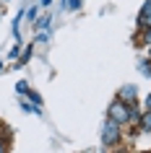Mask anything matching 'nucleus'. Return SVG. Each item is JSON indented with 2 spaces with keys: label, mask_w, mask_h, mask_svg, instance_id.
I'll return each mask as SVG.
<instances>
[{
  "label": "nucleus",
  "mask_w": 151,
  "mask_h": 153,
  "mask_svg": "<svg viewBox=\"0 0 151 153\" xmlns=\"http://www.w3.org/2000/svg\"><path fill=\"white\" fill-rule=\"evenodd\" d=\"M102 140L107 145H115L117 143V122L115 120H110L107 125H104V130H102Z\"/></svg>",
  "instance_id": "nucleus-1"
},
{
  "label": "nucleus",
  "mask_w": 151,
  "mask_h": 153,
  "mask_svg": "<svg viewBox=\"0 0 151 153\" xmlns=\"http://www.w3.org/2000/svg\"><path fill=\"white\" fill-rule=\"evenodd\" d=\"M141 24L143 26H151V0L143 5V10H141Z\"/></svg>",
  "instance_id": "nucleus-3"
},
{
  "label": "nucleus",
  "mask_w": 151,
  "mask_h": 153,
  "mask_svg": "<svg viewBox=\"0 0 151 153\" xmlns=\"http://www.w3.org/2000/svg\"><path fill=\"white\" fill-rule=\"evenodd\" d=\"M120 96H122V99H135V88H133V86H128V88L120 91Z\"/></svg>",
  "instance_id": "nucleus-4"
},
{
  "label": "nucleus",
  "mask_w": 151,
  "mask_h": 153,
  "mask_svg": "<svg viewBox=\"0 0 151 153\" xmlns=\"http://www.w3.org/2000/svg\"><path fill=\"white\" fill-rule=\"evenodd\" d=\"M128 114H130V112H128V109H125L122 104H120V101H115V104L110 106V120H115L117 125H120V122H125V120H128Z\"/></svg>",
  "instance_id": "nucleus-2"
},
{
  "label": "nucleus",
  "mask_w": 151,
  "mask_h": 153,
  "mask_svg": "<svg viewBox=\"0 0 151 153\" xmlns=\"http://www.w3.org/2000/svg\"><path fill=\"white\" fill-rule=\"evenodd\" d=\"M149 106H151V96H149Z\"/></svg>",
  "instance_id": "nucleus-8"
},
{
  "label": "nucleus",
  "mask_w": 151,
  "mask_h": 153,
  "mask_svg": "<svg viewBox=\"0 0 151 153\" xmlns=\"http://www.w3.org/2000/svg\"><path fill=\"white\" fill-rule=\"evenodd\" d=\"M141 130H151V112H149V114H146V117L141 120Z\"/></svg>",
  "instance_id": "nucleus-5"
},
{
  "label": "nucleus",
  "mask_w": 151,
  "mask_h": 153,
  "mask_svg": "<svg viewBox=\"0 0 151 153\" xmlns=\"http://www.w3.org/2000/svg\"><path fill=\"white\" fill-rule=\"evenodd\" d=\"M0 151H5V145H0Z\"/></svg>",
  "instance_id": "nucleus-7"
},
{
  "label": "nucleus",
  "mask_w": 151,
  "mask_h": 153,
  "mask_svg": "<svg viewBox=\"0 0 151 153\" xmlns=\"http://www.w3.org/2000/svg\"><path fill=\"white\" fill-rule=\"evenodd\" d=\"M42 3H44V5H47V3H52V0H42Z\"/></svg>",
  "instance_id": "nucleus-6"
}]
</instances>
